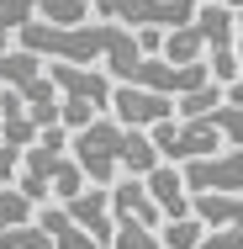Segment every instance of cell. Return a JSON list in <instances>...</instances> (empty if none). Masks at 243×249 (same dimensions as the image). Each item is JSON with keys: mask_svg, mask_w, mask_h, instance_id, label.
<instances>
[{"mask_svg": "<svg viewBox=\"0 0 243 249\" xmlns=\"http://www.w3.org/2000/svg\"><path fill=\"white\" fill-rule=\"evenodd\" d=\"M21 43L16 48L37 53L43 64H80V69H106L111 80H122L143 53H138V37L116 21H80V27H48V21H27L16 32Z\"/></svg>", "mask_w": 243, "mask_h": 249, "instance_id": "cell-1", "label": "cell"}, {"mask_svg": "<svg viewBox=\"0 0 243 249\" xmlns=\"http://www.w3.org/2000/svg\"><path fill=\"white\" fill-rule=\"evenodd\" d=\"M90 180H85V170L74 164V154H69V133L64 127H43L37 133V143L21 154V175H16V191L32 201V207H64V201H74L85 191Z\"/></svg>", "mask_w": 243, "mask_h": 249, "instance_id": "cell-2", "label": "cell"}, {"mask_svg": "<svg viewBox=\"0 0 243 249\" xmlns=\"http://www.w3.org/2000/svg\"><path fill=\"white\" fill-rule=\"evenodd\" d=\"M122 149H127V127H122L116 117H96L90 127L69 133L74 164L85 170V180L100 186V191H111V186L122 180Z\"/></svg>", "mask_w": 243, "mask_h": 249, "instance_id": "cell-3", "label": "cell"}, {"mask_svg": "<svg viewBox=\"0 0 243 249\" xmlns=\"http://www.w3.org/2000/svg\"><path fill=\"white\" fill-rule=\"evenodd\" d=\"M96 21H116L127 32H175L195 21V0H90Z\"/></svg>", "mask_w": 243, "mask_h": 249, "instance_id": "cell-4", "label": "cell"}, {"mask_svg": "<svg viewBox=\"0 0 243 249\" xmlns=\"http://www.w3.org/2000/svg\"><path fill=\"white\" fill-rule=\"evenodd\" d=\"M185 175V191L191 196H243V149H222L180 164Z\"/></svg>", "mask_w": 243, "mask_h": 249, "instance_id": "cell-5", "label": "cell"}, {"mask_svg": "<svg viewBox=\"0 0 243 249\" xmlns=\"http://www.w3.org/2000/svg\"><path fill=\"white\" fill-rule=\"evenodd\" d=\"M111 117H116L122 127L153 133L159 122H175V96H159V90H138V85H116V90H111Z\"/></svg>", "mask_w": 243, "mask_h": 249, "instance_id": "cell-6", "label": "cell"}, {"mask_svg": "<svg viewBox=\"0 0 243 249\" xmlns=\"http://www.w3.org/2000/svg\"><path fill=\"white\" fill-rule=\"evenodd\" d=\"M48 80L58 101H85V106H96V111H111V90H116V80L106 74V69H80V64H48Z\"/></svg>", "mask_w": 243, "mask_h": 249, "instance_id": "cell-7", "label": "cell"}, {"mask_svg": "<svg viewBox=\"0 0 243 249\" xmlns=\"http://www.w3.org/2000/svg\"><path fill=\"white\" fill-rule=\"evenodd\" d=\"M64 212L96 239L100 249H111V233H116V217H111V191H100V186H85L74 201H64Z\"/></svg>", "mask_w": 243, "mask_h": 249, "instance_id": "cell-8", "label": "cell"}, {"mask_svg": "<svg viewBox=\"0 0 243 249\" xmlns=\"http://www.w3.org/2000/svg\"><path fill=\"white\" fill-rule=\"evenodd\" d=\"M111 217L116 223H138V228H164V212L153 207V196H148L143 180H132V175H122L116 186H111Z\"/></svg>", "mask_w": 243, "mask_h": 249, "instance_id": "cell-9", "label": "cell"}, {"mask_svg": "<svg viewBox=\"0 0 243 249\" xmlns=\"http://www.w3.org/2000/svg\"><path fill=\"white\" fill-rule=\"evenodd\" d=\"M148 196L153 207L164 212V223H175V217H191V191H185V175L175 170V164H159V170H148L143 175Z\"/></svg>", "mask_w": 243, "mask_h": 249, "instance_id": "cell-10", "label": "cell"}, {"mask_svg": "<svg viewBox=\"0 0 243 249\" xmlns=\"http://www.w3.org/2000/svg\"><path fill=\"white\" fill-rule=\"evenodd\" d=\"M37 228L48 233V244H53V249H100L96 239H90V233H85V228H80V223H74L64 207H53V201L37 212Z\"/></svg>", "mask_w": 243, "mask_h": 249, "instance_id": "cell-11", "label": "cell"}, {"mask_svg": "<svg viewBox=\"0 0 243 249\" xmlns=\"http://www.w3.org/2000/svg\"><path fill=\"white\" fill-rule=\"evenodd\" d=\"M43 74H48V69H43L37 53H27V48H5L0 53V90H32Z\"/></svg>", "mask_w": 243, "mask_h": 249, "instance_id": "cell-12", "label": "cell"}, {"mask_svg": "<svg viewBox=\"0 0 243 249\" xmlns=\"http://www.w3.org/2000/svg\"><path fill=\"white\" fill-rule=\"evenodd\" d=\"M191 217L206 223V233L243 228V196H191Z\"/></svg>", "mask_w": 243, "mask_h": 249, "instance_id": "cell-13", "label": "cell"}, {"mask_svg": "<svg viewBox=\"0 0 243 249\" xmlns=\"http://www.w3.org/2000/svg\"><path fill=\"white\" fill-rule=\"evenodd\" d=\"M159 58L164 64H201L206 58V37H201V27H175V32H164V43H159Z\"/></svg>", "mask_w": 243, "mask_h": 249, "instance_id": "cell-14", "label": "cell"}, {"mask_svg": "<svg viewBox=\"0 0 243 249\" xmlns=\"http://www.w3.org/2000/svg\"><path fill=\"white\" fill-rule=\"evenodd\" d=\"M32 21L80 27V21H90V0H32Z\"/></svg>", "mask_w": 243, "mask_h": 249, "instance_id": "cell-15", "label": "cell"}, {"mask_svg": "<svg viewBox=\"0 0 243 249\" xmlns=\"http://www.w3.org/2000/svg\"><path fill=\"white\" fill-rule=\"evenodd\" d=\"M201 239H206V223L201 217H175V223L159 228V244L164 249H195Z\"/></svg>", "mask_w": 243, "mask_h": 249, "instance_id": "cell-16", "label": "cell"}, {"mask_svg": "<svg viewBox=\"0 0 243 249\" xmlns=\"http://www.w3.org/2000/svg\"><path fill=\"white\" fill-rule=\"evenodd\" d=\"M211 106H222V85H201L191 96L175 101V122H195V117H206Z\"/></svg>", "mask_w": 243, "mask_h": 249, "instance_id": "cell-17", "label": "cell"}, {"mask_svg": "<svg viewBox=\"0 0 243 249\" xmlns=\"http://www.w3.org/2000/svg\"><path fill=\"white\" fill-rule=\"evenodd\" d=\"M21 223H37V207L16 186H0V228H21Z\"/></svg>", "mask_w": 243, "mask_h": 249, "instance_id": "cell-18", "label": "cell"}, {"mask_svg": "<svg viewBox=\"0 0 243 249\" xmlns=\"http://www.w3.org/2000/svg\"><path fill=\"white\" fill-rule=\"evenodd\" d=\"M206 122L222 133V143H227V149H243V106H227V101H222V106H211V111H206Z\"/></svg>", "mask_w": 243, "mask_h": 249, "instance_id": "cell-19", "label": "cell"}, {"mask_svg": "<svg viewBox=\"0 0 243 249\" xmlns=\"http://www.w3.org/2000/svg\"><path fill=\"white\" fill-rule=\"evenodd\" d=\"M0 249H53V244L37 223H21V228H0Z\"/></svg>", "mask_w": 243, "mask_h": 249, "instance_id": "cell-20", "label": "cell"}, {"mask_svg": "<svg viewBox=\"0 0 243 249\" xmlns=\"http://www.w3.org/2000/svg\"><path fill=\"white\" fill-rule=\"evenodd\" d=\"M111 249H164V244H159V233H153V228L116 223V233H111Z\"/></svg>", "mask_w": 243, "mask_h": 249, "instance_id": "cell-21", "label": "cell"}, {"mask_svg": "<svg viewBox=\"0 0 243 249\" xmlns=\"http://www.w3.org/2000/svg\"><path fill=\"white\" fill-rule=\"evenodd\" d=\"M32 21V0H0V32L11 37V32H21Z\"/></svg>", "mask_w": 243, "mask_h": 249, "instance_id": "cell-22", "label": "cell"}, {"mask_svg": "<svg viewBox=\"0 0 243 249\" xmlns=\"http://www.w3.org/2000/svg\"><path fill=\"white\" fill-rule=\"evenodd\" d=\"M195 249H243V228H222V233H206Z\"/></svg>", "mask_w": 243, "mask_h": 249, "instance_id": "cell-23", "label": "cell"}, {"mask_svg": "<svg viewBox=\"0 0 243 249\" xmlns=\"http://www.w3.org/2000/svg\"><path fill=\"white\" fill-rule=\"evenodd\" d=\"M222 101H227V106H243V74L233 80V85H222Z\"/></svg>", "mask_w": 243, "mask_h": 249, "instance_id": "cell-24", "label": "cell"}, {"mask_svg": "<svg viewBox=\"0 0 243 249\" xmlns=\"http://www.w3.org/2000/svg\"><path fill=\"white\" fill-rule=\"evenodd\" d=\"M238 58H243V11H238Z\"/></svg>", "mask_w": 243, "mask_h": 249, "instance_id": "cell-25", "label": "cell"}, {"mask_svg": "<svg viewBox=\"0 0 243 249\" xmlns=\"http://www.w3.org/2000/svg\"><path fill=\"white\" fill-rule=\"evenodd\" d=\"M5 48H11V37H5V32H0V53H5Z\"/></svg>", "mask_w": 243, "mask_h": 249, "instance_id": "cell-26", "label": "cell"}]
</instances>
